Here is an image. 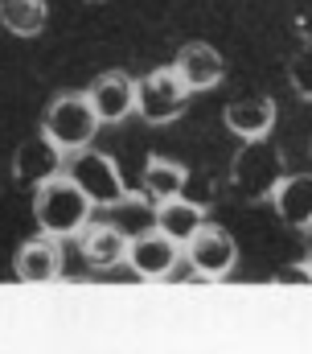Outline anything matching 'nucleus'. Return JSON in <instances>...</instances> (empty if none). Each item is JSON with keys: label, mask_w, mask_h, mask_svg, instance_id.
I'll return each mask as SVG.
<instances>
[{"label": "nucleus", "mask_w": 312, "mask_h": 354, "mask_svg": "<svg viewBox=\"0 0 312 354\" xmlns=\"http://www.w3.org/2000/svg\"><path fill=\"white\" fill-rule=\"evenodd\" d=\"M90 210L95 206L86 202V194L66 174L50 177L33 194V218H37V227H41V235H50L58 243L70 239V235H82L90 227Z\"/></svg>", "instance_id": "1"}, {"label": "nucleus", "mask_w": 312, "mask_h": 354, "mask_svg": "<svg viewBox=\"0 0 312 354\" xmlns=\"http://www.w3.org/2000/svg\"><path fill=\"white\" fill-rule=\"evenodd\" d=\"M99 128H103V124H99V115H95L86 91H82V95H78V91L54 95L50 107H46V115H41V136H46L58 153H82V149H90V140H95Z\"/></svg>", "instance_id": "2"}, {"label": "nucleus", "mask_w": 312, "mask_h": 354, "mask_svg": "<svg viewBox=\"0 0 312 354\" xmlns=\"http://www.w3.org/2000/svg\"><path fill=\"white\" fill-rule=\"evenodd\" d=\"M284 153L271 140H251L234 153L231 161V185L246 202H271L275 185L284 181Z\"/></svg>", "instance_id": "3"}, {"label": "nucleus", "mask_w": 312, "mask_h": 354, "mask_svg": "<svg viewBox=\"0 0 312 354\" xmlns=\"http://www.w3.org/2000/svg\"><path fill=\"white\" fill-rule=\"evenodd\" d=\"M66 177L86 194V202L99 206V210H111V206H124V202H128V181H124L119 165H115L107 153H95V149L75 153Z\"/></svg>", "instance_id": "4"}, {"label": "nucleus", "mask_w": 312, "mask_h": 354, "mask_svg": "<svg viewBox=\"0 0 312 354\" xmlns=\"http://www.w3.org/2000/svg\"><path fill=\"white\" fill-rule=\"evenodd\" d=\"M185 107H189V91L173 75V66L153 71L136 83V111L148 124H173V120L185 115Z\"/></svg>", "instance_id": "5"}, {"label": "nucleus", "mask_w": 312, "mask_h": 354, "mask_svg": "<svg viewBox=\"0 0 312 354\" xmlns=\"http://www.w3.org/2000/svg\"><path fill=\"white\" fill-rule=\"evenodd\" d=\"M185 256H189V268L202 276V280H222L231 276L234 264H238V243L226 227H214L206 223L189 243H185Z\"/></svg>", "instance_id": "6"}, {"label": "nucleus", "mask_w": 312, "mask_h": 354, "mask_svg": "<svg viewBox=\"0 0 312 354\" xmlns=\"http://www.w3.org/2000/svg\"><path fill=\"white\" fill-rule=\"evenodd\" d=\"M177 260H181V248H177L168 235H160L156 227L128 239V268H132L140 280H168L173 268H177Z\"/></svg>", "instance_id": "7"}, {"label": "nucleus", "mask_w": 312, "mask_h": 354, "mask_svg": "<svg viewBox=\"0 0 312 354\" xmlns=\"http://www.w3.org/2000/svg\"><path fill=\"white\" fill-rule=\"evenodd\" d=\"M173 75L185 83L189 95H193V91H214L222 79H226V62H222V54H218L214 46H206V41H189V46L177 50V58H173Z\"/></svg>", "instance_id": "8"}, {"label": "nucleus", "mask_w": 312, "mask_h": 354, "mask_svg": "<svg viewBox=\"0 0 312 354\" xmlns=\"http://www.w3.org/2000/svg\"><path fill=\"white\" fill-rule=\"evenodd\" d=\"M62 268H66L62 243L50 239V235H37V239L21 243L17 256H12V276L25 280V284H50V280L62 276Z\"/></svg>", "instance_id": "9"}, {"label": "nucleus", "mask_w": 312, "mask_h": 354, "mask_svg": "<svg viewBox=\"0 0 312 354\" xmlns=\"http://www.w3.org/2000/svg\"><path fill=\"white\" fill-rule=\"evenodd\" d=\"M222 120H226V128H231L242 145L267 140L271 128H275V99H267V95H242V99H231L226 111H222Z\"/></svg>", "instance_id": "10"}, {"label": "nucleus", "mask_w": 312, "mask_h": 354, "mask_svg": "<svg viewBox=\"0 0 312 354\" xmlns=\"http://www.w3.org/2000/svg\"><path fill=\"white\" fill-rule=\"evenodd\" d=\"M86 99H90V107H95L99 124H124V120L136 111V79H128V75H119V71L99 75V79L90 83V91H86Z\"/></svg>", "instance_id": "11"}, {"label": "nucleus", "mask_w": 312, "mask_h": 354, "mask_svg": "<svg viewBox=\"0 0 312 354\" xmlns=\"http://www.w3.org/2000/svg\"><path fill=\"white\" fill-rule=\"evenodd\" d=\"M62 161H66V153H58V149L37 132V136H29L25 145H17V153H12V177L25 181V185H46L50 177L62 174Z\"/></svg>", "instance_id": "12"}, {"label": "nucleus", "mask_w": 312, "mask_h": 354, "mask_svg": "<svg viewBox=\"0 0 312 354\" xmlns=\"http://www.w3.org/2000/svg\"><path fill=\"white\" fill-rule=\"evenodd\" d=\"M271 210L284 227L292 231H312V174H288L275 194H271Z\"/></svg>", "instance_id": "13"}, {"label": "nucleus", "mask_w": 312, "mask_h": 354, "mask_svg": "<svg viewBox=\"0 0 312 354\" xmlns=\"http://www.w3.org/2000/svg\"><path fill=\"white\" fill-rule=\"evenodd\" d=\"M78 248H82V260L90 268L128 264V235H124L115 223H90V227L78 235Z\"/></svg>", "instance_id": "14"}, {"label": "nucleus", "mask_w": 312, "mask_h": 354, "mask_svg": "<svg viewBox=\"0 0 312 354\" xmlns=\"http://www.w3.org/2000/svg\"><path fill=\"white\" fill-rule=\"evenodd\" d=\"M185 177H189L185 165L168 161V157H148V165H144V174H140V194H144L153 206H164V202L181 198Z\"/></svg>", "instance_id": "15"}, {"label": "nucleus", "mask_w": 312, "mask_h": 354, "mask_svg": "<svg viewBox=\"0 0 312 354\" xmlns=\"http://www.w3.org/2000/svg\"><path fill=\"white\" fill-rule=\"evenodd\" d=\"M202 227H206V210L189 206L185 198H173V202L156 206V231H160V235H168L177 248H185Z\"/></svg>", "instance_id": "16"}, {"label": "nucleus", "mask_w": 312, "mask_h": 354, "mask_svg": "<svg viewBox=\"0 0 312 354\" xmlns=\"http://www.w3.org/2000/svg\"><path fill=\"white\" fill-rule=\"evenodd\" d=\"M50 21V4L46 0H0V25L12 37H37Z\"/></svg>", "instance_id": "17"}, {"label": "nucleus", "mask_w": 312, "mask_h": 354, "mask_svg": "<svg viewBox=\"0 0 312 354\" xmlns=\"http://www.w3.org/2000/svg\"><path fill=\"white\" fill-rule=\"evenodd\" d=\"M288 87L296 91L300 99L312 103V41H304V46L288 58Z\"/></svg>", "instance_id": "18"}, {"label": "nucleus", "mask_w": 312, "mask_h": 354, "mask_svg": "<svg viewBox=\"0 0 312 354\" xmlns=\"http://www.w3.org/2000/svg\"><path fill=\"white\" fill-rule=\"evenodd\" d=\"M181 198H185L189 206H197V210H210V202H214V181H210V174H189Z\"/></svg>", "instance_id": "19"}, {"label": "nucleus", "mask_w": 312, "mask_h": 354, "mask_svg": "<svg viewBox=\"0 0 312 354\" xmlns=\"http://www.w3.org/2000/svg\"><path fill=\"white\" fill-rule=\"evenodd\" d=\"M275 280H280V284H312V272H309V264L300 260V264L280 268V272H275Z\"/></svg>", "instance_id": "20"}, {"label": "nucleus", "mask_w": 312, "mask_h": 354, "mask_svg": "<svg viewBox=\"0 0 312 354\" xmlns=\"http://www.w3.org/2000/svg\"><path fill=\"white\" fill-rule=\"evenodd\" d=\"M304 264H309V272H312V231H309V243H304Z\"/></svg>", "instance_id": "21"}, {"label": "nucleus", "mask_w": 312, "mask_h": 354, "mask_svg": "<svg viewBox=\"0 0 312 354\" xmlns=\"http://www.w3.org/2000/svg\"><path fill=\"white\" fill-rule=\"evenodd\" d=\"M86 4H103V0H86Z\"/></svg>", "instance_id": "22"}, {"label": "nucleus", "mask_w": 312, "mask_h": 354, "mask_svg": "<svg viewBox=\"0 0 312 354\" xmlns=\"http://www.w3.org/2000/svg\"><path fill=\"white\" fill-rule=\"evenodd\" d=\"M309 157H312V140H309Z\"/></svg>", "instance_id": "23"}]
</instances>
